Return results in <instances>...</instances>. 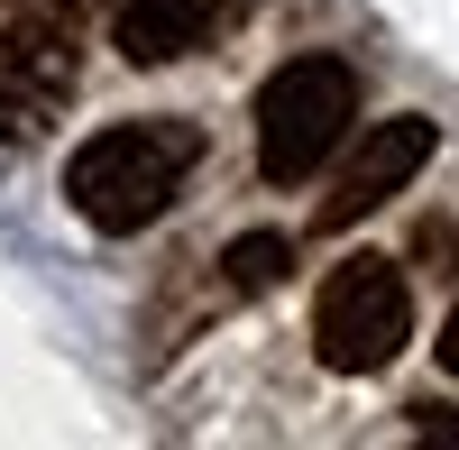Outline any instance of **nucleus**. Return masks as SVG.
Instances as JSON below:
<instances>
[{"instance_id":"nucleus-1","label":"nucleus","mask_w":459,"mask_h":450,"mask_svg":"<svg viewBox=\"0 0 459 450\" xmlns=\"http://www.w3.org/2000/svg\"><path fill=\"white\" fill-rule=\"evenodd\" d=\"M203 166V129L194 120H110L65 157V203L92 221L101 239H129L147 221H166L175 194Z\"/></svg>"},{"instance_id":"nucleus-2","label":"nucleus","mask_w":459,"mask_h":450,"mask_svg":"<svg viewBox=\"0 0 459 450\" xmlns=\"http://www.w3.org/2000/svg\"><path fill=\"white\" fill-rule=\"evenodd\" d=\"M350 129H359V65L350 56H285L257 83V175L266 184H313Z\"/></svg>"},{"instance_id":"nucleus-3","label":"nucleus","mask_w":459,"mask_h":450,"mask_svg":"<svg viewBox=\"0 0 459 450\" xmlns=\"http://www.w3.org/2000/svg\"><path fill=\"white\" fill-rule=\"evenodd\" d=\"M413 341V285L395 257H340V267L322 276L313 294V359L331 368V377H377V368H395Z\"/></svg>"},{"instance_id":"nucleus-4","label":"nucleus","mask_w":459,"mask_h":450,"mask_svg":"<svg viewBox=\"0 0 459 450\" xmlns=\"http://www.w3.org/2000/svg\"><path fill=\"white\" fill-rule=\"evenodd\" d=\"M83 83V19L28 10L0 28V147H37Z\"/></svg>"},{"instance_id":"nucleus-5","label":"nucleus","mask_w":459,"mask_h":450,"mask_svg":"<svg viewBox=\"0 0 459 450\" xmlns=\"http://www.w3.org/2000/svg\"><path fill=\"white\" fill-rule=\"evenodd\" d=\"M432 147H441V129L423 120V110H395V120H377V129L359 138V157L340 166V194L322 203V230H359L368 212H386L404 184L432 166Z\"/></svg>"},{"instance_id":"nucleus-6","label":"nucleus","mask_w":459,"mask_h":450,"mask_svg":"<svg viewBox=\"0 0 459 450\" xmlns=\"http://www.w3.org/2000/svg\"><path fill=\"white\" fill-rule=\"evenodd\" d=\"M248 10L257 0H110V47L129 65H184V56L221 47Z\"/></svg>"},{"instance_id":"nucleus-7","label":"nucleus","mask_w":459,"mask_h":450,"mask_svg":"<svg viewBox=\"0 0 459 450\" xmlns=\"http://www.w3.org/2000/svg\"><path fill=\"white\" fill-rule=\"evenodd\" d=\"M285 267H294V239H285V230H239V239L221 248V285H230V294L285 285Z\"/></svg>"},{"instance_id":"nucleus-8","label":"nucleus","mask_w":459,"mask_h":450,"mask_svg":"<svg viewBox=\"0 0 459 450\" xmlns=\"http://www.w3.org/2000/svg\"><path fill=\"white\" fill-rule=\"evenodd\" d=\"M441 368L459 377V304H450V322H441Z\"/></svg>"},{"instance_id":"nucleus-9","label":"nucleus","mask_w":459,"mask_h":450,"mask_svg":"<svg viewBox=\"0 0 459 450\" xmlns=\"http://www.w3.org/2000/svg\"><path fill=\"white\" fill-rule=\"evenodd\" d=\"M423 441H459V414H423Z\"/></svg>"}]
</instances>
